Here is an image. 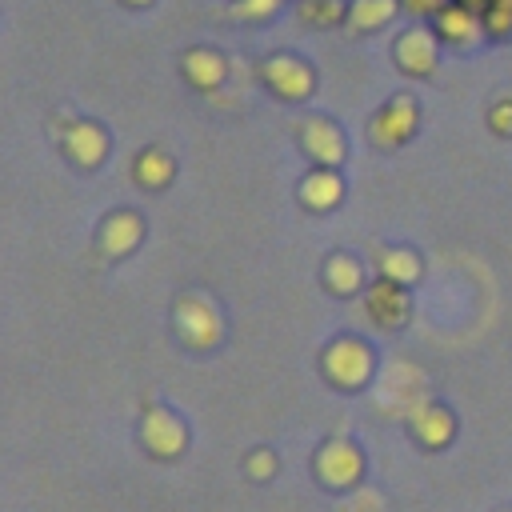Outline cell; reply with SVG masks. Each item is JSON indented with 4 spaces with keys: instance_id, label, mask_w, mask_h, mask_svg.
<instances>
[{
    "instance_id": "6da1fadb",
    "label": "cell",
    "mask_w": 512,
    "mask_h": 512,
    "mask_svg": "<svg viewBox=\"0 0 512 512\" xmlns=\"http://www.w3.org/2000/svg\"><path fill=\"white\" fill-rule=\"evenodd\" d=\"M172 320H176V332H180V340H184L188 348H216L220 336H224V316H220V308H216L208 296H200V292L180 296Z\"/></svg>"
},
{
    "instance_id": "7a4b0ae2",
    "label": "cell",
    "mask_w": 512,
    "mask_h": 512,
    "mask_svg": "<svg viewBox=\"0 0 512 512\" xmlns=\"http://www.w3.org/2000/svg\"><path fill=\"white\" fill-rule=\"evenodd\" d=\"M324 372H328V380L336 388H360V384H368V376H372V352H368V344L364 340H352V336L332 340L328 352H324Z\"/></svg>"
},
{
    "instance_id": "3957f363",
    "label": "cell",
    "mask_w": 512,
    "mask_h": 512,
    "mask_svg": "<svg viewBox=\"0 0 512 512\" xmlns=\"http://www.w3.org/2000/svg\"><path fill=\"white\" fill-rule=\"evenodd\" d=\"M316 476L328 484V488H352L360 476H364V456L352 440H328L320 452H316Z\"/></svg>"
},
{
    "instance_id": "277c9868",
    "label": "cell",
    "mask_w": 512,
    "mask_h": 512,
    "mask_svg": "<svg viewBox=\"0 0 512 512\" xmlns=\"http://www.w3.org/2000/svg\"><path fill=\"white\" fill-rule=\"evenodd\" d=\"M140 440L152 456L160 460H172L184 452V440H188V428L168 412V408H148L144 420H140Z\"/></svg>"
},
{
    "instance_id": "5b68a950",
    "label": "cell",
    "mask_w": 512,
    "mask_h": 512,
    "mask_svg": "<svg viewBox=\"0 0 512 512\" xmlns=\"http://www.w3.org/2000/svg\"><path fill=\"white\" fill-rule=\"evenodd\" d=\"M416 132V104L408 96L388 100L376 116H372V144L376 148H396Z\"/></svg>"
},
{
    "instance_id": "8992f818",
    "label": "cell",
    "mask_w": 512,
    "mask_h": 512,
    "mask_svg": "<svg viewBox=\"0 0 512 512\" xmlns=\"http://www.w3.org/2000/svg\"><path fill=\"white\" fill-rule=\"evenodd\" d=\"M364 308H368V316H372L380 328H404V320H408V292H404V284L380 276V280L364 292Z\"/></svg>"
},
{
    "instance_id": "52a82bcc",
    "label": "cell",
    "mask_w": 512,
    "mask_h": 512,
    "mask_svg": "<svg viewBox=\"0 0 512 512\" xmlns=\"http://www.w3.org/2000/svg\"><path fill=\"white\" fill-rule=\"evenodd\" d=\"M264 80H268V88H272L276 96H284V100H304V96L312 92V72H308V64L296 60V56H268V60H264Z\"/></svg>"
},
{
    "instance_id": "ba28073f",
    "label": "cell",
    "mask_w": 512,
    "mask_h": 512,
    "mask_svg": "<svg viewBox=\"0 0 512 512\" xmlns=\"http://www.w3.org/2000/svg\"><path fill=\"white\" fill-rule=\"evenodd\" d=\"M144 236V224L136 212H112L104 224H100V236H96V248L104 260H116V256H128Z\"/></svg>"
},
{
    "instance_id": "9c48e42d",
    "label": "cell",
    "mask_w": 512,
    "mask_h": 512,
    "mask_svg": "<svg viewBox=\"0 0 512 512\" xmlns=\"http://www.w3.org/2000/svg\"><path fill=\"white\" fill-rule=\"evenodd\" d=\"M436 56H440V48H436V36L428 28H412L396 40V64L408 76H428L436 68Z\"/></svg>"
},
{
    "instance_id": "30bf717a",
    "label": "cell",
    "mask_w": 512,
    "mask_h": 512,
    "mask_svg": "<svg viewBox=\"0 0 512 512\" xmlns=\"http://www.w3.org/2000/svg\"><path fill=\"white\" fill-rule=\"evenodd\" d=\"M300 144H304V152L312 160H320V168H336L344 160V136H340V128L332 120H320V116L308 120L304 132H300Z\"/></svg>"
},
{
    "instance_id": "8fae6325",
    "label": "cell",
    "mask_w": 512,
    "mask_h": 512,
    "mask_svg": "<svg viewBox=\"0 0 512 512\" xmlns=\"http://www.w3.org/2000/svg\"><path fill=\"white\" fill-rule=\"evenodd\" d=\"M64 152H68L80 168H96V164L104 160V152H108V136H104L100 124L80 120V124H72V128L64 132Z\"/></svg>"
},
{
    "instance_id": "7c38bea8",
    "label": "cell",
    "mask_w": 512,
    "mask_h": 512,
    "mask_svg": "<svg viewBox=\"0 0 512 512\" xmlns=\"http://www.w3.org/2000/svg\"><path fill=\"white\" fill-rule=\"evenodd\" d=\"M456 432V420L444 404H416L412 408V436L424 444V448H440L448 444Z\"/></svg>"
},
{
    "instance_id": "4fadbf2b",
    "label": "cell",
    "mask_w": 512,
    "mask_h": 512,
    "mask_svg": "<svg viewBox=\"0 0 512 512\" xmlns=\"http://www.w3.org/2000/svg\"><path fill=\"white\" fill-rule=\"evenodd\" d=\"M436 32L448 40V44H472L480 32H484V16L460 0H452L440 16H436Z\"/></svg>"
},
{
    "instance_id": "5bb4252c",
    "label": "cell",
    "mask_w": 512,
    "mask_h": 512,
    "mask_svg": "<svg viewBox=\"0 0 512 512\" xmlns=\"http://www.w3.org/2000/svg\"><path fill=\"white\" fill-rule=\"evenodd\" d=\"M300 200L312 208V212H328L344 200V180L336 176V168H316L300 180Z\"/></svg>"
},
{
    "instance_id": "9a60e30c",
    "label": "cell",
    "mask_w": 512,
    "mask_h": 512,
    "mask_svg": "<svg viewBox=\"0 0 512 512\" xmlns=\"http://www.w3.org/2000/svg\"><path fill=\"white\" fill-rule=\"evenodd\" d=\"M184 76H188L196 88H216V84L228 76V64H224V56L212 52V48H192V52H184Z\"/></svg>"
},
{
    "instance_id": "2e32d148",
    "label": "cell",
    "mask_w": 512,
    "mask_h": 512,
    "mask_svg": "<svg viewBox=\"0 0 512 512\" xmlns=\"http://www.w3.org/2000/svg\"><path fill=\"white\" fill-rule=\"evenodd\" d=\"M396 8H400V0H352V8H348V28L372 32V28L388 24V20L396 16Z\"/></svg>"
},
{
    "instance_id": "e0dca14e",
    "label": "cell",
    "mask_w": 512,
    "mask_h": 512,
    "mask_svg": "<svg viewBox=\"0 0 512 512\" xmlns=\"http://www.w3.org/2000/svg\"><path fill=\"white\" fill-rule=\"evenodd\" d=\"M324 280H328V288L336 292V296H352V292H360V280H364V272H360V264L352 260V256H332L328 264H324Z\"/></svg>"
},
{
    "instance_id": "ac0fdd59",
    "label": "cell",
    "mask_w": 512,
    "mask_h": 512,
    "mask_svg": "<svg viewBox=\"0 0 512 512\" xmlns=\"http://www.w3.org/2000/svg\"><path fill=\"white\" fill-rule=\"evenodd\" d=\"M380 276L384 280H396V284H412L420 276L416 252H408V248H384L380 252Z\"/></svg>"
},
{
    "instance_id": "d6986e66",
    "label": "cell",
    "mask_w": 512,
    "mask_h": 512,
    "mask_svg": "<svg viewBox=\"0 0 512 512\" xmlns=\"http://www.w3.org/2000/svg\"><path fill=\"white\" fill-rule=\"evenodd\" d=\"M172 160L160 152V148H144L140 152V160H136V180L144 184V188H164L168 180H172Z\"/></svg>"
},
{
    "instance_id": "ffe728a7",
    "label": "cell",
    "mask_w": 512,
    "mask_h": 512,
    "mask_svg": "<svg viewBox=\"0 0 512 512\" xmlns=\"http://www.w3.org/2000/svg\"><path fill=\"white\" fill-rule=\"evenodd\" d=\"M300 20L304 24H340L348 20L340 0H300Z\"/></svg>"
},
{
    "instance_id": "44dd1931",
    "label": "cell",
    "mask_w": 512,
    "mask_h": 512,
    "mask_svg": "<svg viewBox=\"0 0 512 512\" xmlns=\"http://www.w3.org/2000/svg\"><path fill=\"white\" fill-rule=\"evenodd\" d=\"M244 472H248L252 480H272V472H276V456H272L268 448H256V452L244 460Z\"/></svg>"
},
{
    "instance_id": "7402d4cb",
    "label": "cell",
    "mask_w": 512,
    "mask_h": 512,
    "mask_svg": "<svg viewBox=\"0 0 512 512\" xmlns=\"http://www.w3.org/2000/svg\"><path fill=\"white\" fill-rule=\"evenodd\" d=\"M276 8H280V0H236V4H232V12L244 16V20H264V16H272Z\"/></svg>"
},
{
    "instance_id": "603a6c76",
    "label": "cell",
    "mask_w": 512,
    "mask_h": 512,
    "mask_svg": "<svg viewBox=\"0 0 512 512\" xmlns=\"http://www.w3.org/2000/svg\"><path fill=\"white\" fill-rule=\"evenodd\" d=\"M480 16H484V32H492V36H508L512 32V12L508 8H492L488 4Z\"/></svg>"
},
{
    "instance_id": "cb8c5ba5",
    "label": "cell",
    "mask_w": 512,
    "mask_h": 512,
    "mask_svg": "<svg viewBox=\"0 0 512 512\" xmlns=\"http://www.w3.org/2000/svg\"><path fill=\"white\" fill-rule=\"evenodd\" d=\"M488 124H492L500 136H512V100H500V104L488 112Z\"/></svg>"
},
{
    "instance_id": "d4e9b609",
    "label": "cell",
    "mask_w": 512,
    "mask_h": 512,
    "mask_svg": "<svg viewBox=\"0 0 512 512\" xmlns=\"http://www.w3.org/2000/svg\"><path fill=\"white\" fill-rule=\"evenodd\" d=\"M452 0H400V8H408L412 16H440Z\"/></svg>"
},
{
    "instance_id": "484cf974",
    "label": "cell",
    "mask_w": 512,
    "mask_h": 512,
    "mask_svg": "<svg viewBox=\"0 0 512 512\" xmlns=\"http://www.w3.org/2000/svg\"><path fill=\"white\" fill-rule=\"evenodd\" d=\"M460 4H468V8H476V12H484V8H488V0H460Z\"/></svg>"
},
{
    "instance_id": "4316f807",
    "label": "cell",
    "mask_w": 512,
    "mask_h": 512,
    "mask_svg": "<svg viewBox=\"0 0 512 512\" xmlns=\"http://www.w3.org/2000/svg\"><path fill=\"white\" fill-rule=\"evenodd\" d=\"M488 4H492V8H508V12H512V0H488Z\"/></svg>"
},
{
    "instance_id": "83f0119b",
    "label": "cell",
    "mask_w": 512,
    "mask_h": 512,
    "mask_svg": "<svg viewBox=\"0 0 512 512\" xmlns=\"http://www.w3.org/2000/svg\"><path fill=\"white\" fill-rule=\"evenodd\" d=\"M124 4H136V8H144V4H152V0H124Z\"/></svg>"
}]
</instances>
